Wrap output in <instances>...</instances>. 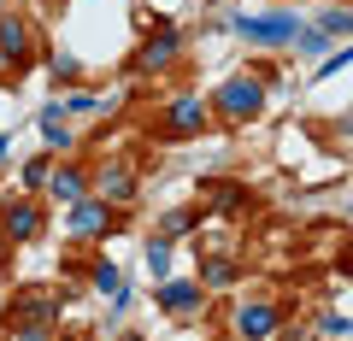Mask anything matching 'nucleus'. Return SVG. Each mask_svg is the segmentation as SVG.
Instances as JSON below:
<instances>
[{
	"mask_svg": "<svg viewBox=\"0 0 353 341\" xmlns=\"http://www.w3.org/2000/svg\"><path fill=\"white\" fill-rule=\"evenodd\" d=\"M189 229H194V212H165L159 236H165V241H176V236H189Z\"/></svg>",
	"mask_w": 353,
	"mask_h": 341,
	"instance_id": "obj_17",
	"label": "nucleus"
},
{
	"mask_svg": "<svg viewBox=\"0 0 353 341\" xmlns=\"http://www.w3.org/2000/svg\"><path fill=\"white\" fill-rule=\"evenodd\" d=\"M48 171H53L48 159H36V165H24V189H48Z\"/></svg>",
	"mask_w": 353,
	"mask_h": 341,
	"instance_id": "obj_20",
	"label": "nucleus"
},
{
	"mask_svg": "<svg viewBox=\"0 0 353 341\" xmlns=\"http://www.w3.org/2000/svg\"><path fill=\"white\" fill-rule=\"evenodd\" d=\"M241 271L230 265V259H212V265H201V289H236Z\"/></svg>",
	"mask_w": 353,
	"mask_h": 341,
	"instance_id": "obj_14",
	"label": "nucleus"
},
{
	"mask_svg": "<svg viewBox=\"0 0 353 341\" xmlns=\"http://www.w3.org/2000/svg\"><path fill=\"white\" fill-rule=\"evenodd\" d=\"M318 335H353V324H347V318H324V324H318Z\"/></svg>",
	"mask_w": 353,
	"mask_h": 341,
	"instance_id": "obj_22",
	"label": "nucleus"
},
{
	"mask_svg": "<svg viewBox=\"0 0 353 341\" xmlns=\"http://www.w3.org/2000/svg\"><path fill=\"white\" fill-rule=\"evenodd\" d=\"M0 229H6V241H30V236L41 229V206H36V200H18V206H6Z\"/></svg>",
	"mask_w": 353,
	"mask_h": 341,
	"instance_id": "obj_7",
	"label": "nucleus"
},
{
	"mask_svg": "<svg viewBox=\"0 0 353 341\" xmlns=\"http://www.w3.org/2000/svg\"><path fill=\"white\" fill-rule=\"evenodd\" d=\"M206 118H212V106H206L201 94H176V101L159 112V136L189 141V136H201V130H206Z\"/></svg>",
	"mask_w": 353,
	"mask_h": 341,
	"instance_id": "obj_4",
	"label": "nucleus"
},
{
	"mask_svg": "<svg viewBox=\"0 0 353 341\" xmlns=\"http://www.w3.org/2000/svg\"><path fill=\"white\" fill-rule=\"evenodd\" d=\"M0 71H12V59H6V53H0Z\"/></svg>",
	"mask_w": 353,
	"mask_h": 341,
	"instance_id": "obj_23",
	"label": "nucleus"
},
{
	"mask_svg": "<svg viewBox=\"0 0 353 341\" xmlns=\"http://www.w3.org/2000/svg\"><path fill=\"white\" fill-rule=\"evenodd\" d=\"M318 30H324L330 41H336V36H353V12H324V18H318Z\"/></svg>",
	"mask_w": 353,
	"mask_h": 341,
	"instance_id": "obj_18",
	"label": "nucleus"
},
{
	"mask_svg": "<svg viewBox=\"0 0 353 341\" xmlns=\"http://www.w3.org/2000/svg\"><path fill=\"white\" fill-rule=\"evenodd\" d=\"M159 306H165V312H201V306H206V289H201V282H165V289H159Z\"/></svg>",
	"mask_w": 353,
	"mask_h": 341,
	"instance_id": "obj_10",
	"label": "nucleus"
},
{
	"mask_svg": "<svg viewBox=\"0 0 353 341\" xmlns=\"http://www.w3.org/2000/svg\"><path fill=\"white\" fill-rule=\"evenodd\" d=\"M6 318H12V335H48V318H59V294L53 289H24L12 294V306H6Z\"/></svg>",
	"mask_w": 353,
	"mask_h": 341,
	"instance_id": "obj_1",
	"label": "nucleus"
},
{
	"mask_svg": "<svg viewBox=\"0 0 353 341\" xmlns=\"http://www.w3.org/2000/svg\"><path fill=\"white\" fill-rule=\"evenodd\" d=\"M294 48L312 53V59H324V53H330V36H324V30H301V36H294Z\"/></svg>",
	"mask_w": 353,
	"mask_h": 341,
	"instance_id": "obj_16",
	"label": "nucleus"
},
{
	"mask_svg": "<svg viewBox=\"0 0 353 341\" xmlns=\"http://www.w3.org/2000/svg\"><path fill=\"white\" fill-rule=\"evenodd\" d=\"M0 53H6L12 65H24V59H30V24H24V18L0 12Z\"/></svg>",
	"mask_w": 353,
	"mask_h": 341,
	"instance_id": "obj_9",
	"label": "nucleus"
},
{
	"mask_svg": "<svg viewBox=\"0 0 353 341\" xmlns=\"http://www.w3.org/2000/svg\"><path fill=\"white\" fill-rule=\"evenodd\" d=\"M94 289H101L112 306H124V277H118V265H112V259H101V265H94Z\"/></svg>",
	"mask_w": 353,
	"mask_h": 341,
	"instance_id": "obj_13",
	"label": "nucleus"
},
{
	"mask_svg": "<svg viewBox=\"0 0 353 341\" xmlns=\"http://www.w3.org/2000/svg\"><path fill=\"white\" fill-rule=\"evenodd\" d=\"M0 12H6V0H0Z\"/></svg>",
	"mask_w": 353,
	"mask_h": 341,
	"instance_id": "obj_26",
	"label": "nucleus"
},
{
	"mask_svg": "<svg viewBox=\"0 0 353 341\" xmlns=\"http://www.w3.org/2000/svg\"><path fill=\"white\" fill-rule=\"evenodd\" d=\"M341 271H353V253H347V259H341Z\"/></svg>",
	"mask_w": 353,
	"mask_h": 341,
	"instance_id": "obj_25",
	"label": "nucleus"
},
{
	"mask_svg": "<svg viewBox=\"0 0 353 341\" xmlns=\"http://www.w3.org/2000/svg\"><path fill=\"white\" fill-rule=\"evenodd\" d=\"M230 30L248 36V41H259V48H283V41L301 36V18H294V12H236Z\"/></svg>",
	"mask_w": 353,
	"mask_h": 341,
	"instance_id": "obj_2",
	"label": "nucleus"
},
{
	"mask_svg": "<svg viewBox=\"0 0 353 341\" xmlns=\"http://www.w3.org/2000/svg\"><path fill=\"white\" fill-rule=\"evenodd\" d=\"M48 194L71 206V200H83V194H88V183H83V171H71V165H65V171H48Z\"/></svg>",
	"mask_w": 353,
	"mask_h": 341,
	"instance_id": "obj_12",
	"label": "nucleus"
},
{
	"mask_svg": "<svg viewBox=\"0 0 353 341\" xmlns=\"http://www.w3.org/2000/svg\"><path fill=\"white\" fill-rule=\"evenodd\" d=\"M176 53H183V36H153V41H141V48H136L130 71H136V76H159V71H171V65H176Z\"/></svg>",
	"mask_w": 353,
	"mask_h": 341,
	"instance_id": "obj_6",
	"label": "nucleus"
},
{
	"mask_svg": "<svg viewBox=\"0 0 353 341\" xmlns=\"http://www.w3.org/2000/svg\"><path fill=\"white\" fill-rule=\"evenodd\" d=\"M165 265H171V241H148V271H153V277H165Z\"/></svg>",
	"mask_w": 353,
	"mask_h": 341,
	"instance_id": "obj_19",
	"label": "nucleus"
},
{
	"mask_svg": "<svg viewBox=\"0 0 353 341\" xmlns=\"http://www.w3.org/2000/svg\"><path fill=\"white\" fill-rule=\"evenodd\" d=\"M212 106L230 118V124H248V118H259V106H265V89H259V76H230L224 89L212 94Z\"/></svg>",
	"mask_w": 353,
	"mask_h": 341,
	"instance_id": "obj_3",
	"label": "nucleus"
},
{
	"mask_svg": "<svg viewBox=\"0 0 353 341\" xmlns=\"http://www.w3.org/2000/svg\"><path fill=\"white\" fill-rule=\"evenodd\" d=\"M341 65H353V48H341V53H330V59H324V65H318V76H336V71H341Z\"/></svg>",
	"mask_w": 353,
	"mask_h": 341,
	"instance_id": "obj_21",
	"label": "nucleus"
},
{
	"mask_svg": "<svg viewBox=\"0 0 353 341\" xmlns=\"http://www.w3.org/2000/svg\"><path fill=\"white\" fill-rule=\"evenodd\" d=\"M6 147H12V136H0V153H6Z\"/></svg>",
	"mask_w": 353,
	"mask_h": 341,
	"instance_id": "obj_24",
	"label": "nucleus"
},
{
	"mask_svg": "<svg viewBox=\"0 0 353 341\" xmlns=\"http://www.w3.org/2000/svg\"><path fill=\"white\" fill-rule=\"evenodd\" d=\"M41 136H48V147H71V130H65V112H59V106L41 112Z\"/></svg>",
	"mask_w": 353,
	"mask_h": 341,
	"instance_id": "obj_15",
	"label": "nucleus"
},
{
	"mask_svg": "<svg viewBox=\"0 0 353 341\" xmlns=\"http://www.w3.org/2000/svg\"><path fill=\"white\" fill-rule=\"evenodd\" d=\"M71 229L77 241H94V236H106V229H112V206L101 200V194H83V200H71Z\"/></svg>",
	"mask_w": 353,
	"mask_h": 341,
	"instance_id": "obj_5",
	"label": "nucleus"
},
{
	"mask_svg": "<svg viewBox=\"0 0 353 341\" xmlns=\"http://www.w3.org/2000/svg\"><path fill=\"white\" fill-rule=\"evenodd\" d=\"M236 335H277V306L271 300H253L236 312Z\"/></svg>",
	"mask_w": 353,
	"mask_h": 341,
	"instance_id": "obj_8",
	"label": "nucleus"
},
{
	"mask_svg": "<svg viewBox=\"0 0 353 341\" xmlns=\"http://www.w3.org/2000/svg\"><path fill=\"white\" fill-rule=\"evenodd\" d=\"M94 194H101L106 206H118V200H130V194H136V177H130L124 165H112V171H101V183H94Z\"/></svg>",
	"mask_w": 353,
	"mask_h": 341,
	"instance_id": "obj_11",
	"label": "nucleus"
}]
</instances>
